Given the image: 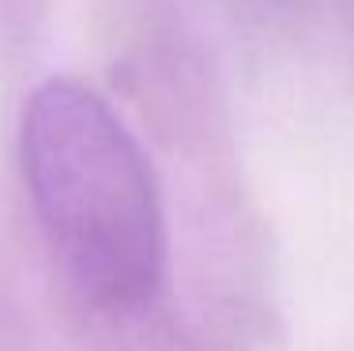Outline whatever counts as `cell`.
<instances>
[{"mask_svg": "<svg viewBox=\"0 0 354 351\" xmlns=\"http://www.w3.org/2000/svg\"><path fill=\"white\" fill-rule=\"evenodd\" d=\"M23 174L57 261L91 303L129 310L155 295L158 186L102 95L75 80L41 83L23 110Z\"/></svg>", "mask_w": 354, "mask_h": 351, "instance_id": "cell-1", "label": "cell"}]
</instances>
